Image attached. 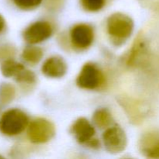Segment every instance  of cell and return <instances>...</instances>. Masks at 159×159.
Instances as JSON below:
<instances>
[{
	"label": "cell",
	"mask_w": 159,
	"mask_h": 159,
	"mask_svg": "<svg viewBox=\"0 0 159 159\" xmlns=\"http://www.w3.org/2000/svg\"><path fill=\"white\" fill-rule=\"evenodd\" d=\"M52 31V26L48 22H36L26 28L23 33V37L27 43L35 44L49 38Z\"/></svg>",
	"instance_id": "cell-7"
},
{
	"label": "cell",
	"mask_w": 159,
	"mask_h": 159,
	"mask_svg": "<svg viewBox=\"0 0 159 159\" xmlns=\"http://www.w3.org/2000/svg\"><path fill=\"white\" fill-rule=\"evenodd\" d=\"M16 89L9 83H3L0 85V103L6 105L15 98Z\"/></svg>",
	"instance_id": "cell-14"
},
{
	"label": "cell",
	"mask_w": 159,
	"mask_h": 159,
	"mask_svg": "<svg viewBox=\"0 0 159 159\" xmlns=\"http://www.w3.org/2000/svg\"><path fill=\"white\" fill-rule=\"evenodd\" d=\"M24 68V66L22 64L9 58L5 60L2 64L1 71L5 77H15Z\"/></svg>",
	"instance_id": "cell-12"
},
{
	"label": "cell",
	"mask_w": 159,
	"mask_h": 159,
	"mask_svg": "<svg viewBox=\"0 0 159 159\" xmlns=\"http://www.w3.org/2000/svg\"><path fill=\"white\" fill-rule=\"evenodd\" d=\"M22 57L30 64H37L43 57V51L37 47H27L25 48L22 54Z\"/></svg>",
	"instance_id": "cell-13"
},
{
	"label": "cell",
	"mask_w": 159,
	"mask_h": 159,
	"mask_svg": "<svg viewBox=\"0 0 159 159\" xmlns=\"http://www.w3.org/2000/svg\"><path fill=\"white\" fill-rule=\"evenodd\" d=\"M42 72L50 78H61L66 74L67 65L61 57L53 56L45 61L42 66Z\"/></svg>",
	"instance_id": "cell-9"
},
{
	"label": "cell",
	"mask_w": 159,
	"mask_h": 159,
	"mask_svg": "<svg viewBox=\"0 0 159 159\" xmlns=\"http://www.w3.org/2000/svg\"><path fill=\"white\" fill-rule=\"evenodd\" d=\"M29 120L24 112L18 109H11L0 117V131L7 136L20 134L28 126Z\"/></svg>",
	"instance_id": "cell-1"
},
{
	"label": "cell",
	"mask_w": 159,
	"mask_h": 159,
	"mask_svg": "<svg viewBox=\"0 0 159 159\" xmlns=\"http://www.w3.org/2000/svg\"><path fill=\"white\" fill-rule=\"evenodd\" d=\"M5 26V20L3 19V17L0 15V32L3 30Z\"/></svg>",
	"instance_id": "cell-20"
},
{
	"label": "cell",
	"mask_w": 159,
	"mask_h": 159,
	"mask_svg": "<svg viewBox=\"0 0 159 159\" xmlns=\"http://www.w3.org/2000/svg\"><path fill=\"white\" fill-rule=\"evenodd\" d=\"M14 54V49L9 46L0 47V60L9 59L11 55ZM4 60V61H5Z\"/></svg>",
	"instance_id": "cell-18"
},
{
	"label": "cell",
	"mask_w": 159,
	"mask_h": 159,
	"mask_svg": "<svg viewBox=\"0 0 159 159\" xmlns=\"http://www.w3.org/2000/svg\"><path fill=\"white\" fill-rule=\"evenodd\" d=\"M55 134V127L51 121L43 118L34 120L28 125L27 136L34 144L48 142Z\"/></svg>",
	"instance_id": "cell-3"
},
{
	"label": "cell",
	"mask_w": 159,
	"mask_h": 159,
	"mask_svg": "<svg viewBox=\"0 0 159 159\" xmlns=\"http://www.w3.org/2000/svg\"><path fill=\"white\" fill-rule=\"evenodd\" d=\"M16 82L22 84H33L36 81V76L31 71L24 68L15 76Z\"/></svg>",
	"instance_id": "cell-15"
},
{
	"label": "cell",
	"mask_w": 159,
	"mask_h": 159,
	"mask_svg": "<svg viewBox=\"0 0 159 159\" xmlns=\"http://www.w3.org/2000/svg\"><path fill=\"white\" fill-rule=\"evenodd\" d=\"M134 30L132 19L125 14L116 12L109 17L107 30L109 34L118 41H123L131 35Z\"/></svg>",
	"instance_id": "cell-2"
},
{
	"label": "cell",
	"mask_w": 159,
	"mask_h": 159,
	"mask_svg": "<svg viewBox=\"0 0 159 159\" xmlns=\"http://www.w3.org/2000/svg\"><path fill=\"white\" fill-rule=\"evenodd\" d=\"M102 139L106 148L110 153H120L127 147V140L125 132L117 125L107 128L103 133Z\"/></svg>",
	"instance_id": "cell-5"
},
{
	"label": "cell",
	"mask_w": 159,
	"mask_h": 159,
	"mask_svg": "<svg viewBox=\"0 0 159 159\" xmlns=\"http://www.w3.org/2000/svg\"><path fill=\"white\" fill-rule=\"evenodd\" d=\"M71 133L80 144H86L91 148H98L99 145L98 140L95 138L94 127L85 118H79L73 124Z\"/></svg>",
	"instance_id": "cell-6"
},
{
	"label": "cell",
	"mask_w": 159,
	"mask_h": 159,
	"mask_svg": "<svg viewBox=\"0 0 159 159\" xmlns=\"http://www.w3.org/2000/svg\"><path fill=\"white\" fill-rule=\"evenodd\" d=\"M93 123L100 129L107 128L113 122L111 113L107 109H99L93 114Z\"/></svg>",
	"instance_id": "cell-11"
},
{
	"label": "cell",
	"mask_w": 159,
	"mask_h": 159,
	"mask_svg": "<svg viewBox=\"0 0 159 159\" xmlns=\"http://www.w3.org/2000/svg\"><path fill=\"white\" fill-rule=\"evenodd\" d=\"M94 38L93 30L89 25L81 23L75 25L71 30V40L74 47L85 49L92 44Z\"/></svg>",
	"instance_id": "cell-8"
},
{
	"label": "cell",
	"mask_w": 159,
	"mask_h": 159,
	"mask_svg": "<svg viewBox=\"0 0 159 159\" xmlns=\"http://www.w3.org/2000/svg\"><path fill=\"white\" fill-rule=\"evenodd\" d=\"M64 0H45V6L48 9L56 10L61 6Z\"/></svg>",
	"instance_id": "cell-19"
},
{
	"label": "cell",
	"mask_w": 159,
	"mask_h": 159,
	"mask_svg": "<svg viewBox=\"0 0 159 159\" xmlns=\"http://www.w3.org/2000/svg\"><path fill=\"white\" fill-rule=\"evenodd\" d=\"M142 152L146 156L159 158V134L152 133L146 135L141 141Z\"/></svg>",
	"instance_id": "cell-10"
},
{
	"label": "cell",
	"mask_w": 159,
	"mask_h": 159,
	"mask_svg": "<svg viewBox=\"0 0 159 159\" xmlns=\"http://www.w3.org/2000/svg\"><path fill=\"white\" fill-rule=\"evenodd\" d=\"M81 3L85 10L96 12L103 7L106 0H81Z\"/></svg>",
	"instance_id": "cell-16"
},
{
	"label": "cell",
	"mask_w": 159,
	"mask_h": 159,
	"mask_svg": "<svg viewBox=\"0 0 159 159\" xmlns=\"http://www.w3.org/2000/svg\"><path fill=\"white\" fill-rule=\"evenodd\" d=\"M104 80L102 71L92 63H87L82 67L76 83L80 88L85 89H95L102 84Z\"/></svg>",
	"instance_id": "cell-4"
},
{
	"label": "cell",
	"mask_w": 159,
	"mask_h": 159,
	"mask_svg": "<svg viewBox=\"0 0 159 159\" xmlns=\"http://www.w3.org/2000/svg\"><path fill=\"white\" fill-rule=\"evenodd\" d=\"M43 0H13L17 7L24 10H30L37 7Z\"/></svg>",
	"instance_id": "cell-17"
}]
</instances>
